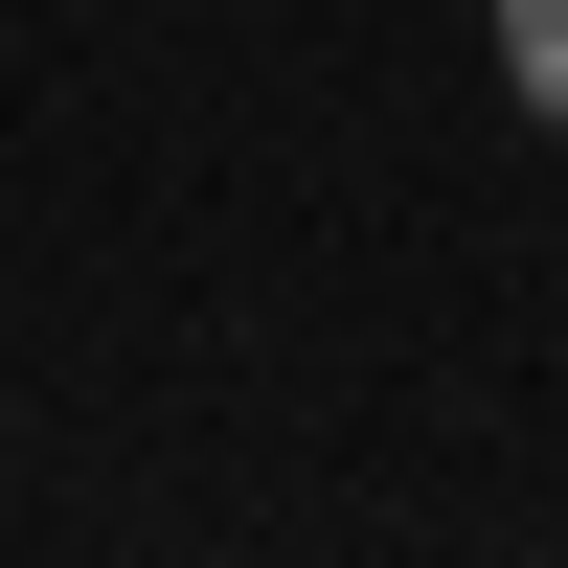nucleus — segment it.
<instances>
[{"mask_svg": "<svg viewBox=\"0 0 568 568\" xmlns=\"http://www.w3.org/2000/svg\"><path fill=\"white\" fill-rule=\"evenodd\" d=\"M500 91H524V114L568 136V0H500Z\"/></svg>", "mask_w": 568, "mask_h": 568, "instance_id": "f257e3e1", "label": "nucleus"}]
</instances>
